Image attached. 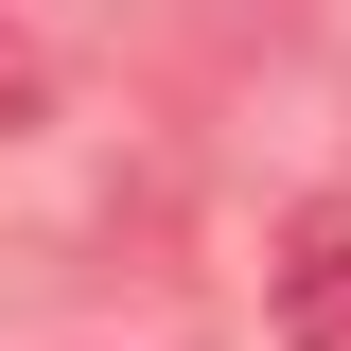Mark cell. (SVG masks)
Listing matches in <instances>:
<instances>
[{"label":"cell","mask_w":351,"mask_h":351,"mask_svg":"<svg viewBox=\"0 0 351 351\" xmlns=\"http://www.w3.org/2000/svg\"><path fill=\"white\" fill-rule=\"evenodd\" d=\"M281 334H299V351H351V193L281 228Z\"/></svg>","instance_id":"obj_1"},{"label":"cell","mask_w":351,"mask_h":351,"mask_svg":"<svg viewBox=\"0 0 351 351\" xmlns=\"http://www.w3.org/2000/svg\"><path fill=\"white\" fill-rule=\"evenodd\" d=\"M0 123H36V53H18V36H0Z\"/></svg>","instance_id":"obj_2"}]
</instances>
